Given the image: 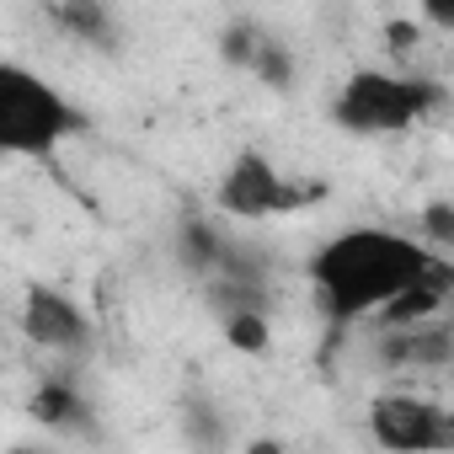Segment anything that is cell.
<instances>
[{
    "label": "cell",
    "instance_id": "cell-15",
    "mask_svg": "<svg viewBox=\"0 0 454 454\" xmlns=\"http://www.w3.org/2000/svg\"><path fill=\"white\" fill-rule=\"evenodd\" d=\"M247 454H289V449H284L278 438H252V443H247Z\"/></svg>",
    "mask_w": 454,
    "mask_h": 454
},
{
    "label": "cell",
    "instance_id": "cell-12",
    "mask_svg": "<svg viewBox=\"0 0 454 454\" xmlns=\"http://www.w3.org/2000/svg\"><path fill=\"white\" fill-rule=\"evenodd\" d=\"M224 342L236 353H268L273 342V326H268V310H241V316H224Z\"/></svg>",
    "mask_w": 454,
    "mask_h": 454
},
{
    "label": "cell",
    "instance_id": "cell-9",
    "mask_svg": "<svg viewBox=\"0 0 454 454\" xmlns=\"http://www.w3.org/2000/svg\"><path fill=\"white\" fill-rule=\"evenodd\" d=\"M27 417L43 422V427H59V433H86L91 427V411H86V401L70 380H43L27 395Z\"/></svg>",
    "mask_w": 454,
    "mask_h": 454
},
{
    "label": "cell",
    "instance_id": "cell-6",
    "mask_svg": "<svg viewBox=\"0 0 454 454\" xmlns=\"http://www.w3.org/2000/svg\"><path fill=\"white\" fill-rule=\"evenodd\" d=\"M22 332H27V342H38L49 353H81L91 342V316L65 289L33 284L22 300Z\"/></svg>",
    "mask_w": 454,
    "mask_h": 454
},
{
    "label": "cell",
    "instance_id": "cell-4",
    "mask_svg": "<svg viewBox=\"0 0 454 454\" xmlns=\"http://www.w3.org/2000/svg\"><path fill=\"white\" fill-rule=\"evenodd\" d=\"M369 438L385 454H449L454 449V417L443 401L422 390H380L369 401Z\"/></svg>",
    "mask_w": 454,
    "mask_h": 454
},
{
    "label": "cell",
    "instance_id": "cell-16",
    "mask_svg": "<svg viewBox=\"0 0 454 454\" xmlns=\"http://www.w3.org/2000/svg\"><path fill=\"white\" fill-rule=\"evenodd\" d=\"M12 454H49V449H27V443H22V449H12Z\"/></svg>",
    "mask_w": 454,
    "mask_h": 454
},
{
    "label": "cell",
    "instance_id": "cell-5",
    "mask_svg": "<svg viewBox=\"0 0 454 454\" xmlns=\"http://www.w3.org/2000/svg\"><path fill=\"white\" fill-rule=\"evenodd\" d=\"M321 198V187H300L289 171H278L262 150H241L224 171L214 203L231 219H278V214H300Z\"/></svg>",
    "mask_w": 454,
    "mask_h": 454
},
{
    "label": "cell",
    "instance_id": "cell-8",
    "mask_svg": "<svg viewBox=\"0 0 454 454\" xmlns=\"http://www.w3.org/2000/svg\"><path fill=\"white\" fill-rule=\"evenodd\" d=\"M449 353H454V337L443 321H427L411 332H385V342H380V358L390 369H443Z\"/></svg>",
    "mask_w": 454,
    "mask_h": 454
},
{
    "label": "cell",
    "instance_id": "cell-13",
    "mask_svg": "<svg viewBox=\"0 0 454 454\" xmlns=\"http://www.w3.org/2000/svg\"><path fill=\"white\" fill-rule=\"evenodd\" d=\"M422 231H427V252H438V257H449V247H454V208L449 203H427L422 208Z\"/></svg>",
    "mask_w": 454,
    "mask_h": 454
},
{
    "label": "cell",
    "instance_id": "cell-2",
    "mask_svg": "<svg viewBox=\"0 0 454 454\" xmlns=\"http://www.w3.org/2000/svg\"><path fill=\"white\" fill-rule=\"evenodd\" d=\"M75 129H81V113L49 75L17 59H0V155L43 160L65 139H75Z\"/></svg>",
    "mask_w": 454,
    "mask_h": 454
},
{
    "label": "cell",
    "instance_id": "cell-3",
    "mask_svg": "<svg viewBox=\"0 0 454 454\" xmlns=\"http://www.w3.org/2000/svg\"><path fill=\"white\" fill-rule=\"evenodd\" d=\"M443 107V86L406 70H353L332 102V118L348 134H401Z\"/></svg>",
    "mask_w": 454,
    "mask_h": 454
},
{
    "label": "cell",
    "instance_id": "cell-14",
    "mask_svg": "<svg viewBox=\"0 0 454 454\" xmlns=\"http://www.w3.org/2000/svg\"><path fill=\"white\" fill-rule=\"evenodd\" d=\"M252 70H257L268 86H289V75H294V65H289V49H284V43H268V38H262L257 59H252Z\"/></svg>",
    "mask_w": 454,
    "mask_h": 454
},
{
    "label": "cell",
    "instance_id": "cell-11",
    "mask_svg": "<svg viewBox=\"0 0 454 454\" xmlns=\"http://www.w3.org/2000/svg\"><path fill=\"white\" fill-rule=\"evenodd\" d=\"M70 38H81V43H107V33H113V12L107 6H91V0H70V6H54L49 12Z\"/></svg>",
    "mask_w": 454,
    "mask_h": 454
},
{
    "label": "cell",
    "instance_id": "cell-10",
    "mask_svg": "<svg viewBox=\"0 0 454 454\" xmlns=\"http://www.w3.org/2000/svg\"><path fill=\"white\" fill-rule=\"evenodd\" d=\"M224 247L219 236H214V224L208 219H198V214H187L182 224H176V257L192 268V273H203V278H214L219 273V262H224Z\"/></svg>",
    "mask_w": 454,
    "mask_h": 454
},
{
    "label": "cell",
    "instance_id": "cell-1",
    "mask_svg": "<svg viewBox=\"0 0 454 454\" xmlns=\"http://www.w3.org/2000/svg\"><path fill=\"white\" fill-rule=\"evenodd\" d=\"M427 257L433 252L417 236L385 231V224H358V231L332 236L310 257V284L321 310L337 326H353V321H374L427 268Z\"/></svg>",
    "mask_w": 454,
    "mask_h": 454
},
{
    "label": "cell",
    "instance_id": "cell-7",
    "mask_svg": "<svg viewBox=\"0 0 454 454\" xmlns=\"http://www.w3.org/2000/svg\"><path fill=\"white\" fill-rule=\"evenodd\" d=\"M449 294H454V257H427V268L374 316L385 332H411V326H427V321H443L449 310Z\"/></svg>",
    "mask_w": 454,
    "mask_h": 454
}]
</instances>
